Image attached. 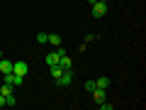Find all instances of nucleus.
Returning a JSON list of instances; mask_svg holds the SVG:
<instances>
[{
  "label": "nucleus",
  "mask_w": 146,
  "mask_h": 110,
  "mask_svg": "<svg viewBox=\"0 0 146 110\" xmlns=\"http://www.w3.org/2000/svg\"><path fill=\"white\" fill-rule=\"evenodd\" d=\"M46 39H49V34H46V32H39V34H36V42L46 44Z\"/></svg>",
  "instance_id": "nucleus-14"
},
{
  "label": "nucleus",
  "mask_w": 146,
  "mask_h": 110,
  "mask_svg": "<svg viewBox=\"0 0 146 110\" xmlns=\"http://www.w3.org/2000/svg\"><path fill=\"white\" fill-rule=\"evenodd\" d=\"M100 3H107V0H100Z\"/></svg>",
  "instance_id": "nucleus-20"
},
{
  "label": "nucleus",
  "mask_w": 146,
  "mask_h": 110,
  "mask_svg": "<svg viewBox=\"0 0 146 110\" xmlns=\"http://www.w3.org/2000/svg\"><path fill=\"white\" fill-rule=\"evenodd\" d=\"M98 105H100V110H112V108H115V105L107 103V100H102V103H98Z\"/></svg>",
  "instance_id": "nucleus-16"
},
{
  "label": "nucleus",
  "mask_w": 146,
  "mask_h": 110,
  "mask_svg": "<svg viewBox=\"0 0 146 110\" xmlns=\"http://www.w3.org/2000/svg\"><path fill=\"white\" fill-rule=\"evenodd\" d=\"M5 83H10V86H22V83H25V76H17V73H5Z\"/></svg>",
  "instance_id": "nucleus-4"
},
{
  "label": "nucleus",
  "mask_w": 146,
  "mask_h": 110,
  "mask_svg": "<svg viewBox=\"0 0 146 110\" xmlns=\"http://www.w3.org/2000/svg\"><path fill=\"white\" fill-rule=\"evenodd\" d=\"M95 88H98V86H95V81H85V91H88V93H93Z\"/></svg>",
  "instance_id": "nucleus-15"
},
{
  "label": "nucleus",
  "mask_w": 146,
  "mask_h": 110,
  "mask_svg": "<svg viewBox=\"0 0 146 110\" xmlns=\"http://www.w3.org/2000/svg\"><path fill=\"white\" fill-rule=\"evenodd\" d=\"M107 10H110L107 3H100V0H98V3H93V17H95V20L105 17V15H107Z\"/></svg>",
  "instance_id": "nucleus-1"
},
{
  "label": "nucleus",
  "mask_w": 146,
  "mask_h": 110,
  "mask_svg": "<svg viewBox=\"0 0 146 110\" xmlns=\"http://www.w3.org/2000/svg\"><path fill=\"white\" fill-rule=\"evenodd\" d=\"M5 105H10V108H12V105H17V98H15V95H5Z\"/></svg>",
  "instance_id": "nucleus-12"
},
{
  "label": "nucleus",
  "mask_w": 146,
  "mask_h": 110,
  "mask_svg": "<svg viewBox=\"0 0 146 110\" xmlns=\"http://www.w3.org/2000/svg\"><path fill=\"white\" fill-rule=\"evenodd\" d=\"M93 95H95V100H98V103H102V100H105V91H102V88H95Z\"/></svg>",
  "instance_id": "nucleus-11"
},
{
  "label": "nucleus",
  "mask_w": 146,
  "mask_h": 110,
  "mask_svg": "<svg viewBox=\"0 0 146 110\" xmlns=\"http://www.w3.org/2000/svg\"><path fill=\"white\" fill-rule=\"evenodd\" d=\"M58 66H61V68H71V59H68L66 54H61V59H58Z\"/></svg>",
  "instance_id": "nucleus-9"
},
{
  "label": "nucleus",
  "mask_w": 146,
  "mask_h": 110,
  "mask_svg": "<svg viewBox=\"0 0 146 110\" xmlns=\"http://www.w3.org/2000/svg\"><path fill=\"white\" fill-rule=\"evenodd\" d=\"M0 59H3V49H0Z\"/></svg>",
  "instance_id": "nucleus-19"
},
{
  "label": "nucleus",
  "mask_w": 146,
  "mask_h": 110,
  "mask_svg": "<svg viewBox=\"0 0 146 110\" xmlns=\"http://www.w3.org/2000/svg\"><path fill=\"white\" fill-rule=\"evenodd\" d=\"M0 108H5V95L0 93Z\"/></svg>",
  "instance_id": "nucleus-17"
},
{
  "label": "nucleus",
  "mask_w": 146,
  "mask_h": 110,
  "mask_svg": "<svg viewBox=\"0 0 146 110\" xmlns=\"http://www.w3.org/2000/svg\"><path fill=\"white\" fill-rule=\"evenodd\" d=\"M49 68H51V78H54V81H56L58 76H61V73H63V68L58 66V64H56V66H49Z\"/></svg>",
  "instance_id": "nucleus-10"
},
{
  "label": "nucleus",
  "mask_w": 146,
  "mask_h": 110,
  "mask_svg": "<svg viewBox=\"0 0 146 110\" xmlns=\"http://www.w3.org/2000/svg\"><path fill=\"white\" fill-rule=\"evenodd\" d=\"M88 3H90V5H93V3H98V0H88Z\"/></svg>",
  "instance_id": "nucleus-18"
},
{
  "label": "nucleus",
  "mask_w": 146,
  "mask_h": 110,
  "mask_svg": "<svg viewBox=\"0 0 146 110\" xmlns=\"http://www.w3.org/2000/svg\"><path fill=\"white\" fill-rule=\"evenodd\" d=\"M0 71H3V76H5V73H12V61L10 59H0Z\"/></svg>",
  "instance_id": "nucleus-5"
},
{
  "label": "nucleus",
  "mask_w": 146,
  "mask_h": 110,
  "mask_svg": "<svg viewBox=\"0 0 146 110\" xmlns=\"http://www.w3.org/2000/svg\"><path fill=\"white\" fill-rule=\"evenodd\" d=\"M95 86H98V88H102V91H107V88H110V78H107V76H100V78L95 81Z\"/></svg>",
  "instance_id": "nucleus-6"
},
{
  "label": "nucleus",
  "mask_w": 146,
  "mask_h": 110,
  "mask_svg": "<svg viewBox=\"0 0 146 110\" xmlns=\"http://www.w3.org/2000/svg\"><path fill=\"white\" fill-rule=\"evenodd\" d=\"M58 59H61V54H58V52H51V54L46 56V64H49V66H56Z\"/></svg>",
  "instance_id": "nucleus-7"
},
{
  "label": "nucleus",
  "mask_w": 146,
  "mask_h": 110,
  "mask_svg": "<svg viewBox=\"0 0 146 110\" xmlns=\"http://www.w3.org/2000/svg\"><path fill=\"white\" fill-rule=\"evenodd\" d=\"M73 83V73H71V68H63V73L56 78V86H71Z\"/></svg>",
  "instance_id": "nucleus-2"
},
{
  "label": "nucleus",
  "mask_w": 146,
  "mask_h": 110,
  "mask_svg": "<svg viewBox=\"0 0 146 110\" xmlns=\"http://www.w3.org/2000/svg\"><path fill=\"white\" fill-rule=\"evenodd\" d=\"M27 71H29V66H27L25 61H12V73H17V76H27Z\"/></svg>",
  "instance_id": "nucleus-3"
},
{
  "label": "nucleus",
  "mask_w": 146,
  "mask_h": 110,
  "mask_svg": "<svg viewBox=\"0 0 146 110\" xmlns=\"http://www.w3.org/2000/svg\"><path fill=\"white\" fill-rule=\"evenodd\" d=\"M0 93H3V95H10V93H12V86H10V83H3V88H0Z\"/></svg>",
  "instance_id": "nucleus-13"
},
{
  "label": "nucleus",
  "mask_w": 146,
  "mask_h": 110,
  "mask_svg": "<svg viewBox=\"0 0 146 110\" xmlns=\"http://www.w3.org/2000/svg\"><path fill=\"white\" fill-rule=\"evenodd\" d=\"M46 44H51V47H61V37H58V34H49Z\"/></svg>",
  "instance_id": "nucleus-8"
}]
</instances>
